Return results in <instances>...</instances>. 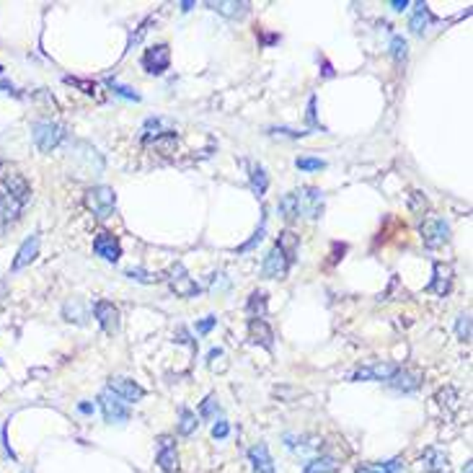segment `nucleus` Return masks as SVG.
Returning a JSON list of instances; mask_svg holds the SVG:
<instances>
[{"label": "nucleus", "instance_id": "obj_1", "mask_svg": "<svg viewBox=\"0 0 473 473\" xmlns=\"http://www.w3.org/2000/svg\"><path fill=\"white\" fill-rule=\"evenodd\" d=\"M277 212L287 223H293L298 218H310L318 220L323 212V192L315 187H300L295 192H287L277 204Z\"/></svg>", "mask_w": 473, "mask_h": 473}, {"label": "nucleus", "instance_id": "obj_2", "mask_svg": "<svg viewBox=\"0 0 473 473\" xmlns=\"http://www.w3.org/2000/svg\"><path fill=\"white\" fill-rule=\"evenodd\" d=\"M34 143L42 153H52L57 145L62 143V137H65V127L57 124V122H49V119H42L34 124Z\"/></svg>", "mask_w": 473, "mask_h": 473}, {"label": "nucleus", "instance_id": "obj_3", "mask_svg": "<svg viewBox=\"0 0 473 473\" xmlns=\"http://www.w3.org/2000/svg\"><path fill=\"white\" fill-rule=\"evenodd\" d=\"M98 406H101L104 419L109 424H124V421H129V406L117 393L109 391V388H104V391L98 393Z\"/></svg>", "mask_w": 473, "mask_h": 473}, {"label": "nucleus", "instance_id": "obj_4", "mask_svg": "<svg viewBox=\"0 0 473 473\" xmlns=\"http://www.w3.org/2000/svg\"><path fill=\"white\" fill-rule=\"evenodd\" d=\"M114 204H117V194H114V189L109 187H90L86 192V207H88L96 218H109L114 210Z\"/></svg>", "mask_w": 473, "mask_h": 473}, {"label": "nucleus", "instance_id": "obj_5", "mask_svg": "<svg viewBox=\"0 0 473 473\" xmlns=\"http://www.w3.org/2000/svg\"><path fill=\"white\" fill-rule=\"evenodd\" d=\"M0 184H3V194L11 197L18 207H26L31 199V187L29 181L23 179L18 171H6L3 173V179H0Z\"/></svg>", "mask_w": 473, "mask_h": 473}, {"label": "nucleus", "instance_id": "obj_6", "mask_svg": "<svg viewBox=\"0 0 473 473\" xmlns=\"http://www.w3.org/2000/svg\"><path fill=\"white\" fill-rule=\"evenodd\" d=\"M419 233H421V240H424V246L427 248H440L450 240V226H448L443 218L432 215V218H427L424 223H421Z\"/></svg>", "mask_w": 473, "mask_h": 473}, {"label": "nucleus", "instance_id": "obj_7", "mask_svg": "<svg viewBox=\"0 0 473 473\" xmlns=\"http://www.w3.org/2000/svg\"><path fill=\"white\" fill-rule=\"evenodd\" d=\"M290 264H293V256L285 254L282 248L274 243V248H271L269 254H267V259H264V277L267 279H282L290 271Z\"/></svg>", "mask_w": 473, "mask_h": 473}, {"label": "nucleus", "instance_id": "obj_8", "mask_svg": "<svg viewBox=\"0 0 473 473\" xmlns=\"http://www.w3.org/2000/svg\"><path fill=\"white\" fill-rule=\"evenodd\" d=\"M168 287H171L179 298H197V295L202 293V287L197 285L194 279L187 274L184 264H176V267L171 269V274H168Z\"/></svg>", "mask_w": 473, "mask_h": 473}, {"label": "nucleus", "instance_id": "obj_9", "mask_svg": "<svg viewBox=\"0 0 473 473\" xmlns=\"http://www.w3.org/2000/svg\"><path fill=\"white\" fill-rule=\"evenodd\" d=\"M171 65V47L168 45H156L151 49H145L143 54V68L151 73V76H163Z\"/></svg>", "mask_w": 473, "mask_h": 473}, {"label": "nucleus", "instance_id": "obj_10", "mask_svg": "<svg viewBox=\"0 0 473 473\" xmlns=\"http://www.w3.org/2000/svg\"><path fill=\"white\" fill-rule=\"evenodd\" d=\"M106 388H109L112 393H117V396H119L124 404H137V401L145 396L143 385L135 383V380H129V378H112Z\"/></svg>", "mask_w": 473, "mask_h": 473}, {"label": "nucleus", "instance_id": "obj_11", "mask_svg": "<svg viewBox=\"0 0 473 473\" xmlns=\"http://www.w3.org/2000/svg\"><path fill=\"white\" fill-rule=\"evenodd\" d=\"M93 251H96L101 259H106V262L117 264L122 256V243L114 233H106L104 230V233H98L96 240H93Z\"/></svg>", "mask_w": 473, "mask_h": 473}, {"label": "nucleus", "instance_id": "obj_12", "mask_svg": "<svg viewBox=\"0 0 473 473\" xmlns=\"http://www.w3.org/2000/svg\"><path fill=\"white\" fill-rule=\"evenodd\" d=\"M388 385L401 393H411L421 385V373L416 368H398L391 380H388Z\"/></svg>", "mask_w": 473, "mask_h": 473}, {"label": "nucleus", "instance_id": "obj_13", "mask_svg": "<svg viewBox=\"0 0 473 473\" xmlns=\"http://www.w3.org/2000/svg\"><path fill=\"white\" fill-rule=\"evenodd\" d=\"M158 466L163 468L165 473H173L179 468V452H176L173 437H158Z\"/></svg>", "mask_w": 473, "mask_h": 473}, {"label": "nucleus", "instance_id": "obj_14", "mask_svg": "<svg viewBox=\"0 0 473 473\" xmlns=\"http://www.w3.org/2000/svg\"><path fill=\"white\" fill-rule=\"evenodd\" d=\"M248 339H251V344L264 346L267 352L274 349V334H271L269 323L264 321V318H251L248 321Z\"/></svg>", "mask_w": 473, "mask_h": 473}, {"label": "nucleus", "instance_id": "obj_15", "mask_svg": "<svg viewBox=\"0 0 473 473\" xmlns=\"http://www.w3.org/2000/svg\"><path fill=\"white\" fill-rule=\"evenodd\" d=\"M37 254H39V233H31L29 238L21 243V248L16 251V259H13V264H11V271H21L23 267H29V264L37 259Z\"/></svg>", "mask_w": 473, "mask_h": 473}, {"label": "nucleus", "instance_id": "obj_16", "mask_svg": "<svg viewBox=\"0 0 473 473\" xmlns=\"http://www.w3.org/2000/svg\"><path fill=\"white\" fill-rule=\"evenodd\" d=\"M396 370L398 365H393V362H375V365L357 370L352 375V380H391Z\"/></svg>", "mask_w": 473, "mask_h": 473}, {"label": "nucleus", "instance_id": "obj_17", "mask_svg": "<svg viewBox=\"0 0 473 473\" xmlns=\"http://www.w3.org/2000/svg\"><path fill=\"white\" fill-rule=\"evenodd\" d=\"M93 313H96V321L101 323V329L106 334H114V331L119 329V310L114 308V303L109 300H98L93 305Z\"/></svg>", "mask_w": 473, "mask_h": 473}, {"label": "nucleus", "instance_id": "obj_18", "mask_svg": "<svg viewBox=\"0 0 473 473\" xmlns=\"http://www.w3.org/2000/svg\"><path fill=\"white\" fill-rule=\"evenodd\" d=\"M429 293H435L437 298H445V295L452 290V267H448V264L437 262L435 264V279L429 282L427 287Z\"/></svg>", "mask_w": 473, "mask_h": 473}, {"label": "nucleus", "instance_id": "obj_19", "mask_svg": "<svg viewBox=\"0 0 473 473\" xmlns=\"http://www.w3.org/2000/svg\"><path fill=\"white\" fill-rule=\"evenodd\" d=\"M419 463L424 473H443L448 471V452L443 448H427Z\"/></svg>", "mask_w": 473, "mask_h": 473}, {"label": "nucleus", "instance_id": "obj_20", "mask_svg": "<svg viewBox=\"0 0 473 473\" xmlns=\"http://www.w3.org/2000/svg\"><path fill=\"white\" fill-rule=\"evenodd\" d=\"M173 124L168 119H160V117H156V119H148L143 127V143H151V140H160V137H173Z\"/></svg>", "mask_w": 473, "mask_h": 473}, {"label": "nucleus", "instance_id": "obj_21", "mask_svg": "<svg viewBox=\"0 0 473 473\" xmlns=\"http://www.w3.org/2000/svg\"><path fill=\"white\" fill-rule=\"evenodd\" d=\"M248 460H251V466H254V473H274V463H271L269 448H267L264 443L254 445V448L248 450Z\"/></svg>", "mask_w": 473, "mask_h": 473}, {"label": "nucleus", "instance_id": "obj_22", "mask_svg": "<svg viewBox=\"0 0 473 473\" xmlns=\"http://www.w3.org/2000/svg\"><path fill=\"white\" fill-rule=\"evenodd\" d=\"M204 6L210 8V11H215V13L226 16V18H240V16L248 13V3H235V0H207Z\"/></svg>", "mask_w": 473, "mask_h": 473}, {"label": "nucleus", "instance_id": "obj_23", "mask_svg": "<svg viewBox=\"0 0 473 473\" xmlns=\"http://www.w3.org/2000/svg\"><path fill=\"white\" fill-rule=\"evenodd\" d=\"M432 21H435V16L429 13V8L424 6V3H419L416 11L411 13V18H409V29H411L416 37H424V31L432 26Z\"/></svg>", "mask_w": 473, "mask_h": 473}, {"label": "nucleus", "instance_id": "obj_24", "mask_svg": "<svg viewBox=\"0 0 473 473\" xmlns=\"http://www.w3.org/2000/svg\"><path fill=\"white\" fill-rule=\"evenodd\" d=\"M23 207H18V204L11 199V197L0 194V233L6 230V228H11L18 220V212H21Z\"/></svg>", "mask_w": 473, "mask_h": 473}, {"label": "nucleus", "instance_id": "obj_25", "mask_svg": "<svg viewBox=\"0 0 473 473\" xmlns=\"http://www.w3.org/2000/svg\"><path fill=\"white\" fill-rule=\"evenodd\" d=\"M267 189H269V176L264 171V165H251V192L256 197H264L267 194Z\"/></svg>", "mask_w": 473, "mask_h": 473}, {"label": "nucleus", "instance_id": "obj_26", "mask_svg": "<svg viewBox=\"0 0 473 473\" xmlns=\"http://www.w3.org/2000/svg\"><path fill=\"white\" fill-rule=\"evenodd\" d=\"M337 468H339V463L334 455H318V458L310 460L303 473H334Z\"/></svg>", "mask_w": 473, "mask_h": 473}, {"label": "nucleus", "instance_id": "obj_27", "mask_svg": "<svg viewBox=\"0 0 473 473\" xmlns=\"http://www.w3.org/2000/svg\"><path fill=\"white\" fill-rule=\"evenodd\" d=\"M246 310L251 318H264V313H267V293L264 290H254L246 303Z\"/></svg>", "mask_w": 473, "mask_h": 473}, {"label": "nucleus", "instance_id": "obj_28", "mask_svg": "<svg viewBox=\"0 0 473 473\" xmlns=\"http://www.w3.org/2000/svg\"><path fill=\"white\" fill-rule=\"evenodd\" d=\"M197 424H199V421H197V414L189 411V409H181V411H179V435L181 437L194 435Z\"/></svg>", "mask_w": 473, "mask_h": 473}, {"label": "nucleus", "instance_id": "obj_29", "mask_svg": "<svg viewBox=\"0 0 473 473\" xmlns=\"http://www.w3.org/2000/svg\"><path fill=\"white\" fill-rule=\"evenodd\" d=\"M401 471V460H388V463H368L360 466L354 473H398Z\"/></svg>", "mask_w": 473, "mask_h": 473}, {"label": "nucleus", "instance_id": "obj_30", "mask_svg": "<svg viewBox=\"0 0 473 473\" xmlns=\"http://www.w3.org/2000/svg\"><path fill=\"white\" fill-rule=\"evenodd\" d=\"M277 246L282 248L285 254H290L295 259V251H298V246H300V235L293 233V230H285V233H279Z\"/></svg>", "mask_w": 473, "mask_h": 473}, {"label": "nucleus", "instance_id": "obj_31", "mask_svg": "<svg viewBox=\"0 0 473 473\" xmlns=\"http://www.w3.org/2000/svg\"><path fill=\"white\" fill-rule=\"evenodd\" d=\"M455 334L460 341H471V313H460L455 321Z\"/></svg>", "mask_w": 473, "mask_h": 473}, {"label": "nucleus", "instance_id": "obj_32", "mask_svg": "<svg viewBox=\"0 0 473 473\" xmlns=\"http://www.w3.org/2000/svg\"><path fill=\"white\" fill-rule=\"evenodd\" d=\"M388 49H391V57L396 62H404L406 54H409V45H406L404 37H393L391 39V47H388Z\"/></svg>", "mask_w": 473, "mask_h": 473}, {"label": "nucleus", "instance_id": "obj_33", "mask_svg": "<svg viewBox=\"0 0 473 473\" xmlns=\"http://www.w3.org/2000/svg\"><path fill=\"white\" fill-rule=\"evenodd\" d=\"M295 165L300 171H321V168H326V160H321V158H298Z\"/></svg>", "mask_w": 473, "mask_h": 473}, {"label": "nucleus", "instance_id": "obj_34", "mask_svg": "<svg viewBox=\"0 0 473 473\" xmlns=\"http://www.w3.org/2000/svg\"><path fill=\"white\" fill-rule=\"evenodd\" d=\"M199 414H202L204 419H215V416L220 414L218 398H215V396H207V398H204V404H202V409H199Z\"/></svg>", "mask_w": 473, "mask_h": 473}, {"label": "nucleus", "instance_id": "obj_35", "mask_svg": "<svg viewBox=\"0 0 473 473\" xmlns=\"http://www.w3.org/2000/svg\"><path fill=\"white\" fill-rule=\"evenodd\" d=\"M109 88H112L117 96L127 98V101H140V93H135V90L127 88V86H119L117 81H109Z\"/></svg>", "mask_w": 473, "mask_h": 473}, {"label": "nucleus", "instance_id": "obj_36", "mask_svg": "<svg viewBox=\"0 0 473 473\" xmlns=\"http://www.w3.org/2000/svg\"><path fill=\"white\" fill-rule=\"evenodd\" d=\"M129 279H137V282H145V285H153V282H158V277H153V274H148L145 269H129L127 271Z\"/></svg>", "mask_w": 473, "mask_h": 473}, {"label": "nucleus", "instance_id": "obj_37", "mask_svg": "<svg viewBox=\"0 0 473 473\" xmlns=\"http://www.w3.org/2000/svg\"><path fill=\"white\" fill-rule=\"evenodd\" d=\"M411 210L414 212H424L427 210V197L421 192H411Z\"/></svg>", "mask_w": 473, "mask_h": 473}, {"label": "nucleus", "instance_id": "obj_38", "mask_svg": "<svg viewBox=\"0 0 473 473\" xmlns=\"http://www.w3.org/2000/svg\"><path fill=\"white\" fill-rule=\"evenodd\" d=\"M228 432H230V427H228V421H223V419H220L218 424L212 427V437H215V440H226Z\"/></svg>", "mask_w": 473, "mask_h": 473}, {"label": "nucleus", "instance_id": "obj_39", "mask_svg": "<svg viewBox=\"0 0 473 473\" xmlns=\"http://www.w3.org/2000/svg\"><path fill=\"white\" fill-rule=\"evenodd\" d=\"M215 323H218V318H215V315H207L204 321L197 323V331H199V334H207V331H210L212 326H215Z\"/></svg>", "mask_w": 473, "mask_h": 473}, {"label": "nucleus", "instance_id": "obj_40", "mask_svg": "<svg viewBox=\"0 0 473 473\" xmlns=\"http://www.w3.org/2000/svg\"><path fill=\"white\" fill-rule=\"evenodd\" d=\"M262 238H264V223H262V228H259V230H256V233H254V238L248 240V243H243V246H240V251H248V248H254L256 243H262Z\"/></svg>", "mask_w": 473, "mask_h": 473}, {"label": "nucleus", "instance_id": "obj_41", "mask_svg": "<svg viewBox=\"0 0 473 473\" xmlns=\"http://www.w3.org/2000/svg\"><path fill=\"white\" fill-rule=\"evenodd\" d=\"M218 287H228L226 274H223V271H220V274H212V277H210V290H212V293H215Z\"/></svg>", "mask_w": 473, "mask_h": 473}, {"label": "nucleus", "instance_id": "obj_42", "mask_svg": "<svg viewBox=\"0 0 473 473\" xmlns=\"http://www.w3.org/2000/svg\"><path fill=\"white\" fill-rule=\"evenodd\" d=\"M271 135H285V137H305L308 132H295V129H287V127H282V129H271Z\"/></svg>", "mask_w": 473, "mask_h": 473}, {"label": "nucleus", "instance_id": "obj_43", "mask_svg": "<svg viewBox=\"0 0 473 473\" xmlns=\"http://www.w3.org/2000/svg\"><path fill=\"white\" fill-rule=\"evenodd\" d=\"M308 124H318V119H315V96H310V101H308Z\"/></svg>", "mask_w": 473, "mask_h": 473}, {"label": "nucleus", "instance_id": "obj_44", "mask_svg": "<svg viewBox=\"0 0 473 473\" xmlns=\"http://www.w3.org/2000/svg\"><path fill=\"white\" fill-rule=\"evenodd\" d=\"M391 8L393 11H404V8H409V0H393Z\"/></svg>", "mask_w": 473, "mask_h": 473}, {"label": "nucleus", "instance_id": "obj_45", "mask_svg": "<svg viewBox=\"0 0 473 473\" xmlns=\"http://www.w3.org/2000/svg\"><path fill=\"white\" fill-rule=\"evenodd\" d=\"M323 76H326V78H331V76H334V70H331V65H329V62H323Z\"/></svg>", "mask_w": 473, "mask_h": 473}, {"label": "nucleus", "instance_id": "obj_46", "mask_svg": "<svg viewBox=\"0 0 473 473\" xmlns=\"http://www.w3.org/2000/svg\"><path fill=\"white\" fill-rule=\"evenodd\" d=\"M192 6H194V3H192V0H184V3H181V11H184V13H187V11H192Z\"/></svg>", "mask_w": 473, "mask_h": 473}, {"label": "nucleus", "instance_id": "obj_47", "mask_svg": "<svg viewBox=\"0 0 473 473\" xmlns=\"http://www.w3.org/2000/svg\"><path fill=\"white\" fill-rule=\"evenodd\" d=\"M81 411L83 414H90V411H93V406H90V404H81Z\"/></svg>", "mask_w": 473, "mask_h": 473}, {"label": "nucleus", "instance_id": "obj_48", "mask_svg": "<svg viewBox=\"0 0 473 473\" xmlns=\"http://www.w3.org/2000/svg\"><path fill=\"white\" fill-rule=\"evenodd\" d=\"M463 473H471V460H468L466 466H463Z\"/></svg>", "mask_w": 473, "mask_h": 473}]
</instances>
